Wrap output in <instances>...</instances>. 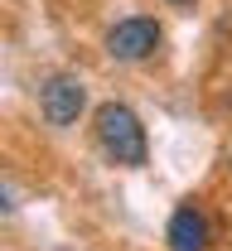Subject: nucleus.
Segmentation results:
<instances>
[{"label": "nucleus", "instance_id": "obj_2", "mask_svg": "<svg viewBox=\"0 0 232 251\" xmlns=\"http://www.w3.org/2000/svg\"><path fill=\"white\" fill-rule=\"evenodd\" d=\"M160 44H165V29L150 15H126V20H116L106 29V39H102L106 58H116V63H145V58H155Z\"/></svg>", "mask_w": 232, "mask_h": 251}, {"label": "nucleus", "instance_id": "obj_3", "mask_svg": "<svg viewBox=\"0 0 232 251\" xmlns=\"http://www.w3.org/2000/svg\"><path fill=\"white\" fill-rule=\"evenodd\" d=\"M82 106H87V87H82L77 77H68V73L49 77V82L39 87V111H44V121L58 126V130H68V126L77 121Z\"/></svg>", "mask_w": 232, "mask_h": 251}, {"label": "nucleus", "instance_id": "obj_4", "mask_svg": "<svg viewBox=\"0 0 232 251\" xmlns=\"http://www.w3.org/2000/svg\"><path fill=\"white\" fill-rule=\"evenodd\" d=\"M165 242H169V251H208V242H213L208 213L194 208V203L174 208V218H169V227H165Z\"/></svg>", "mask_w": 232, "mask_h": 251}, {"label": "nucleus", "instance_id": "obj_1", "mask_svg": "<svg viewBox=\"0 0 232 251\" xmlns=\"http://www.w3.org/2000/svg\"><path fill=\"white\" fill-rule=\"evenodd\" d=\"M97 150L111 164H126V169H140L145 159H150V140H145V126L135 116L126 101H102L97 106Z\"/></svg>", "mask_w": 232, "mask_h": 251}, {"label": "nucleus", "instance_id": "obj_5", "mask_svg": "<svg viewBox=\"0 0 232 251\" xmlns=\"http://www.w3.org/2000/svg\"><path fill=\"white\" fill-rule=\"evenodd\" d=\"M169 5H179V10H184V5H194V0H169Z\"/></svg>", "mask_w": 232, "mask_h": 251}]
</instances>
